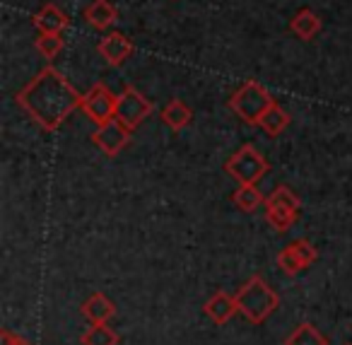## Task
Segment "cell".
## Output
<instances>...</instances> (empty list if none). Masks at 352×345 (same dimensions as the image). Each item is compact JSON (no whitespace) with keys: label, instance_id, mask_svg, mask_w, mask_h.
<instances>
[{"label":"cell","instance_id":"obj_10","mask_svg":"<svg viewBox=\"0 0 352 345\" xmlns=\"http://www.w3.org/2000/svg\"><path fill=\"white\" fill-rule=\"evenodd\" d=\"M97 51L102 54V59L107 61L109 65L118 68V65H123L128 59H131L133 41L128 39L126 34H121V32H109V34H104L102 41L97 44Z\"/></svg>","mask_w":352,"mask_h":345},{"label":"cell","instance_id":"obj_2","mask_svg":"<svg viewBox=\"0 0 352 345\" xmlns=\"http://www.w3.org/2000/svg\"><path fill=\"white\" fill-rule=\"evenodd\" d=\"M239 314L251 324H263L265 319H270L275 309L280 306V297L275 290H270V285H265V280L261 275H254L239 287V292L234 295Z\"/></svg>","mask_w":352,"mask_h":345},{"label":"cell","instance_id":"obj_19","mask_svg":"<svg viewBox=\"0 0 352 345\" xmlns=\"http://www.w3.org/2000/svg\"><path fill=\"white\" fill-rule=\"evenodd\" d=\"M285 345H328V340L323 338V333L314 324H299L285 338Z\"/></svg>","mask_w":352,"mask_h":345},{"label":"cell","instance_id":"obj_15","mask_svg":"<svg viewBox=\"0 0 352 345\" xmlns=\"http://www.w3.org/2000/svg\"><path fill=\"white\" fill-rule=\"evenodd\" d=\"M160 118L171 128V131H184L193 121V112L182 102V99H171L166 107L160 112Z\"/></svg>","mask_w":352,"mask_h":345},{"label":"cell","instance_id":"obj_22","mask_svg":"<svg viewBox=\"0 0 352 345\" xmlns=\"http://www.w3.org/2000/svg\"><path fill=\"white\" fill-rule=\"evenodd\" d=\"M0 345H32L27 338H22V335H15L12 331H3L0 333Z\"/></svg>","mask_w":352,"mask_h":345},{"label":"cell","instance_id":"obj_4","mask_svg":"<svg viewBox=\"0 0 352 345\" xmlns=\"http://www.w3.org/2000/svg\"><path fill=\"white\" fill-rule=\"evenodd\" d=\"M225 171L236 179L239 184H258L265 174L270 171V165L258 147L254 145H241L230 160L225 162Z\"/></svg>","mask_w":352,"mask_h":345},{"label":"cell","instance_id":"obj_13","mask_svg":"<svg viewBox=\"0 0 352 345\" xmlns=\"http://www.w3.org/2000/svg\"><path fill=\"white\" fill-rule=\"evenodd\" d=\"M203 309H206L208 319H212V324L225 326L227 321H230L232 316L239 311V306H236L234 297H230L227 292H215V295L206 302V306H203Z\"/></svg>","mask_w":352,"mask_h":345},{"label":"cell","instance_id":"obj_5","mask_svg":"<svg viewBox=\"0 0 352 345\" xmlns=\"http://www.w3.org/2000/svg\"><path fill=\"white\" fill-rule=\"evenodd\" d=\"M299 203L297 194L287 186H278L273 194L265 198V220L275 232H287L299 218Z\"/></svg>","mask_w":352,"mask_h":345},{"label":"cell","instance_id":"obj_9","mask_svg":"<svg viewBox=\"0 0 352 345\" xmlns=\"http://www.w3.org/2000/svg\"><path fill=\"white\" fill-rule=\"evenodd\" d=\"M128 143H131V131L116 118L104 123V126H97V131L92 133V145L99 147L107 157L121 155V150L128 147Z\"/></svg>","mask_w":352,"mask_h":345},{"label":"cell","instance_id":"obj_18","mask_svg":"<svg viewBox=\"0 0 352 345\" xmlns=\"http://www.w3.org/2000/svg\"><path fill=\"white\" fill-rule=\"evenodd\" d=\"M287 126H289V116L280 104H273V107L263 114V118H261V123H258V128H263L270 138L280 136Z\"/></svg>","mask_w":352,"mask_h":345},{"label":"cell","instance_id":"obj_1","mask_svg":"<svg viewBox=\"0 0 352 345\" xmlns=\"http://www.w3.org/2000/svg\"><path fill=\"white\" fill-rule=\"evenodd\" d=\"M15 102L39 123L44 131H58L65 118L82 109V94L56 68H44L17 92Z\"/></svg>","mask_w":352,"mask_h":345},{"label":"cell","instance_id":"obj_8","mask_svg":"<svg viewBox=\"0 0 352 345\" xmlns=\"http://www.w3.org/2000/svg\"><path fill=\"white\" fill-rule=\"evenodd\" d=\"M318 251L311 242L307 239H297V242L287 244L283 251L278 253V268L285 273V275H299L304 268H309L311 263H316Z\"/></svg>","mask_w":352,"mask_h":345},{"label":"cell","instance_id":"obj_12","mask_svg":"<svg viewBox=\"0 0 352 345\" xmlns=\"http://www.w3.org/2000/svg\"><path fill=\"white\" fill-rule=\"evenodd\" d=\"M68 25L70 17L56 6H44L34 15V27L39 30V34H63V30H68Z\"/></svg>","mask_w":352,"mask_h":345},{"label":"cell","instance_id":"obj_3","mask_svg":"<svg viewBox=\"0 0 352 345\" xmlns=\"http://www.w3.org/2000/svg\"><path fill=\"white\" fill-rule=\"evenodd\" d=\"M273 104H275V99L270 97L268 90H263L258 83L249 80V83H244L234 94H232L230 102H227V107H230L244 123H249V126H258L261 118H263V114L268 112Z\"/></svg>","mask_w":352,"mask_h":345},{"label":"cell","instance_id":"obj_11","mask_svg":"<svg viewBox=\"0 0 352 345\" xmlns=\"http://www.w3.org/2000/svg\"><path fill=\"white\" fill-rule=\"evenodd\" d=\"M80 309H82V316L89 324H109V319H113V314H116L113 302L109 300L107 295H102V292H92V295L82 302Z\"/></svg>","mask_w":352,"mask_h":345},{"label":"cell","instance_id":"obj_7","mask_svg":"<svg viewBox=\"0 0 352 345\" xmlns=\"http://www.w3.org/2000/svg\"><path fill=\"white\" fill-rule=\"evenodd\" d=\"M150 114H152V104L147 102L135 87H126L121 94H118L116 121H121L128 131H135Z\"/></svg>","mask_w":352,"mask_h":345},{"label":"cell","instance_id":"obj_16","mask_svg":"<svg viewBox=\"0 0 352 345\" xmlns=\"http://www.w3.org/2000/svg\"><path fill=\"white\" fill-rule=\"evenodd\" d=\"M289 30H292V34H297L302 41H309L321 32V17H318L314 10H309V8H304V10H299L297 15L292 17Z\"/></svg>","mask_w":352,"mask_h":345},{"label":"cell","instance_id":"obj_20","mask_svg":"<svg viewBox=\"0 0 352 345\" xmlns=\"http://www.w3.org/2000/svg\"><path fill=\"white\" fill-rule=\"evenodd\" d=\"M82 345H118V333L109 324H92L80 338Z\"/></svg>","mask_w":352,"mask_h":345},{"label":"cell","instance_id":"obj_17","mask_svg":"<svg viewBox=\"0 0 352 345\" xmlns=\"http://www.w3.org/2000/svg\"><path fill=\"white\" fill-rule=\"evenodd\" d=\"M232 203H234L241 213H254V210H258L261 205H265V198L258 191V186L239 184V189L232 194Z\"/></svg>","mask_w":352,"mask_h":345},{"label":"cell","instance_id":"obj_6","mask_svg":"<svg viewBox=\"0 0 352 345\" xmlns=\"http://www.w3.org/2000/svg\"><path fill=\"white\" fill-rule=\"evenodd\" d=\"M116 107H118V97L102 83L89 87L87 94H82V112L97 126L113 121L116 118Z\"/></svg>","mask_w":352,"mask_h":345},{"label":"cell","instance_id":"obj_14","mask_svg":"<svg viewBox=\"0 0 352 345\" xmlns=\"http://www.w3.org/2000/svg\"><path fill=\"white\" fill-rule=\"evenodd\" d=\"M85 20L94 30H109L118 20V10L111 6V0H92L85 8Z\"/></svg>","mask_w":352,"mask_h":345},{"label":"cell","instance_id":"obj_21","mask_svg":"<svg viewBox=\"0 0 352 345\" xmlns=\"http://www.w3.org/2000/svg\"><path fill=\"white\" fill-rule=\"evenodd\" d=\"M36 51L46 61H54L63 51V36L60 34H39L36 36Z\"/></svg>","mask_w":352,"mask_h":345}]
</instances>
